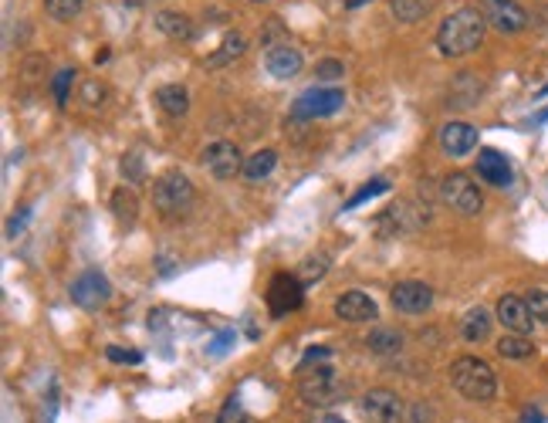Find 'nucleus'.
Returning <instances> with one entry per match:
<instances>
[{"mask_svg":"<svg viewBox=\"0 0 548 423\" xmlns=\"http://www.w3.org/2000/svg\"><path fill=\"white\" fill-rule=\"evenodd\" d=\"M365 346L380 356H396L403 349V332H396V328H373L369 338H365Z\"/></svg>","mask_w":548,"mask_h":423,"instance_id":"nucleus-25","label":"nucleus"},{"mask_svg":"<svg viewBox=\"0 0 548 423\" xmlns=\"http://www.w3.org/2000/svg\"><path fill=\"white\" fill-rule=\"evenodd\" d=\"M213 423H254V417L244 410V403H240L238 396H230L224 407H220V413H217Z\"/></svg>","mask_w":548,"mask_h":423,"instance_id":"nucleus-31","label":"nucleus"},{"mask_svg":"<svg viewBox=\"0 0 548 423\" xmlns=\"http://www.w3.org/2000/svg\"><path fill=\"white\" fill-rule=\"evenodd\" d=\"M478 176L491 186H511V163H508L505 153L498 149H481L478 153Z\"/></svg>","mask_w":548,"mask_h":423,"instance_id":"nucleus-17","label":"nucleus"},{"mask_svg":"<svg viewBox=\"0 0 548 423\" xmlns=\"http://www.w3.org/2000/svg\"><path fill=\"white\" fill-rule=\"evenodd\" d=\"M336 315L342 322H373V319H380V309H376V302L365 295V292H346V295L336 298Z\"/></svg>","mask_w":548,"mask_h":423,"instance_id":"nucleus-16","label":"nucleus"},{"mask_svg":"<svg viewBox=\"0 0 548 423\" xmlns=\"http://www.w3.org/2000/svg\"><path fill=\"white\" fill-rule=\"evenodd\" d=\"M359 413H363L369 423H403L407 420V403L396 390H369V393L359 400Z\"/></svg>","mask_w":548,"mask_h":423,"instance_id":"nucleus-7","label":"nucleus"},{"mask_svg":"<svg viewBox=\"0 0 548 423\" xmlns=\"http://www.w3.org/2000/svg\"><path fill=\"white\" fill-rule=\"evenodd\" d=\"M390 11L403 24H417L434 11V0H390Z\"/></svg>","mask_w":548,"mask_h":423,"instance_id":"nucleus-24","label":"nucleus"},{"mask_svg":"<svg viewBox=\"0 0 548 423\" xmlns=\"http://www.w3.org/2000/svg\"><path fill=\"white\" fill-rule=\"evenodd\" d=\"M363 4H369V0H346V7H349V11H355V7H363Z\"/></svg>","mask_w":548,"mask_h":423,"instance_id":"nucleus-41","label":"nucleus"},{"mask_svg":"<svg viewBox=\"0 0 548 423\" xmlns=\"http://www.w3.org/2000/svg\"><path fill=\"white\" fill-rule=\"evenodd\" d=\"M525 302H528V309H532L535 322H548V292L532 288V292L525 295Z\"/></svg>","mask_w":548,"mask_h":423,"instance_id":"nucleus-32","label":"nucleus"},{"mask_svg":"<svg viewBox=\"0 0 548 423\" xmlns=\"http://www.w3.org/2000/svg\"><path fill=\"white\" fill-rule=\"evenodd\" d=\"M342 105H346V92L342 88H309L292 105V119H301V122L325 119V115H336Z\"/></svg>","mask_w":548,"mask_h":423,"instance_id":"nucleus-8","label":"nucleus"},{"mask_svg":"<svg viewBox=\"0 0 548 423\" xmlns=\"http://www.w3.org/2000/svg\"><path fill=\"white\" fill-rule=\"evenodd\" d=\"M122 173H126L129 180H136V184H139V180H142V163H139V156H136V153L122 156Z\"/></svg>","mask_w":548,"mask_h":423,"instance_id":"nucleus-37","label":"nucleus"},{"mask_svg":"<svg viewBox=\"0 0 548 423\" xmlns=\"http://www.w3.org/2000/svg\"><path fill=\"white\" fill-rule=\"evenodd\" d=\"M328 356H332V349H328V346H319V349H309V353L301 356V363H298V369H309L311 363L319 366V363H325Z\"/></svg>","mask_w":548,"mask_h":423,"instance_id":"nucleus-36","label":"nucleus"},{"mask_svg":"<svg viewBox=\"0 0 548 423\" xmlns=\"http://www.w3.org/2000/svg\"><path fill=\"white\" fill-rule=\"evenodd\" d=\"M386 190H390L386 176H376V180H369V184L359 186V190H355V194L346 200V211H355L359 203H365V200H373V197H380V194H386Z\"/></svg>","mask_w":548,"mask_h":423,"instance_id":"nucleus-28","label":"nucleus"},{"mask_svg":"<svg viewBox=\"0 0 548 423\" xmlns=\"http://www.w3.org/2000/svg\"><path fill=\"white\" fill-rule=\"evenodd\" d=\"M156 28L163 31L166 38H173V41H190V38L197 34L193 21L186 14H180V11H159V14H156Z\"/></svg>","mask_w":548,"mask_h":423,"instance_id":"nucleus-18","label":"nucleus"},{"mask_svg":"<svg viewBox=\"0 0 548 423\" xmlns=\"http://www.w3.org/2000/svg\"><path fill=\"white\" fill-rule=\"evenodd\" d=\"M532 353H535V346L528 336L508 332V336L498 338V356H505V359H528Z\"/></svg>","mask_w":548,"mask_h":423,"instance_id":"nucleus-26","label":"nucleus"},{"mask_svg":"<svg viewBox=\"0 0 548 423\" xmlns=\"http://www.w3.org/2000/svg\"><path fill=\"white\" fill-rule=\"evenodd\" d=\"M71 302L78 305V309H102L109 298H112V284H109V278L102 274V271H85V274H78L75 282H71Z\"/></svg>","mask_w":548,"mask_h":423,"instance_id":"nucleus-10","label":"nucleus"},{"mask_svg":"<svg viewBox=\"0 0 548 423\" xmlns=\"http://www.w3.org/2000/svg\"><path fill=\"white\" fill-rule=\"evenodd\" d=\"M436 142H440L444 156L461 159V156H467L471 149H478V129L471 126V122H447V126H440Z\"/></svg>","mask_w":548,"mask_h":423,"instance_id":"nucleus-13","label":"nucleus"},{"mask_svg":"<svg viewBox=\"0 0 548 423\" xmlns=\"http://www.w3.org/2000/svg\"><path fill=\"white\" fill-rule=\"evenodd\" d=\"M301 302H305V282H301L298 274L278 271V274L271 278V284H267V311H271L274 319H284V315L301 309Z\"/></svg>","mask_w":548,"mask_h":423,"instance_id":"nucleus-6","label":"nucleus"},{"mask_svg":"<svg viewBox=\"0 0 548 423\" xmlns=\"http://www.w3.org/2000/svg\"><path fill=\"white\" fill-rule=\"evenodd\" d=\"M28 217H31V211H28V207H24V211H21V217H14V220L7 224V234H11V238H17V230H21V227L28 224Z\"/></svg>","mask_w":548,"mask_h":423,"instance_id":"nucleus-38","label":"nucleus"},{"mask_svg":"<svg viewBox=\"0 0 548 423\" xmlns=\"http://www.w3.org/2000/svg\"><path fill=\"white\" fill-rule=\"evenodd\" d=\"M265 68H267V75H274L278 82H288V78H295L298 71H301V51L292 48L288 41L267 44Z\"/></svg>","mask_w":548,"mask_h":423,"instance_id":"nucleus-15","label":"nucleus"},{"mask_svg":"<svg viewBox=\"0 0 548 423\" xmlns=\"http://www.w3.org/2000/svg\"><path fill=\"white\" fill-rule=\"evenodd\" d=\"M407 423H434V407L430 403H413L407 410Z\"/></svg>","mask_w":548,"mask_h":423,"instance_id":"nucleus-35","label":"nucleus"},{"mask_svg":"<svg viewBox=\"0 0 548 423\" xmlns=\"http://www.w3.org/2000/svg\"><path fill=\"white\" fill-rule=\"evenodd\" d=\"M193 200H197V190H193V184L183 176L180 169H169V173H163L153 184V207L163 213L166 220L183 217V213L193 207Z\"/></svg>","mask_w":548,"mask_h":423,"instance_id":"nucleus-3","label":"nucleus"},{"mask_svg":"<svg viewBox=\"0 0 548 423\" xmlns=\"http://www.w3.org/2000/svg\"><path fill=\"white\" fill-rule=\"evenodd\" d=\"M230 342H234V332H224V336H217V338H213V346H211V353L220 356L227 346H230Z\"/></svg>","mask_w":548,"mask_h":423,"instance_id":"nucleus-39","label":"nucleus"},{"mask_svg":"<svg viewBox=\"0 0 548 423\" xmlns=\"http://www.w3.org/2000/svg\"><path fill=\"white\" fill-rule=\"evenodd\" d=\"M315 75H319L322 82H336V78H342V75H346V65H342V61H336V58H325V61H319V65H315Z\"/></svg>","mask_w":548,"mask_h":423,"instance_id":"nucleus-33","label":"nucleus"},{"mask_svg":"<svg viewBox=\"0 0 548 423\" xmlns=\"http://www.w3.org/2000/svg\"><path fill=\"white\" fill-rule=\"evenodd\" d=\"M396 311L403 315H423V311L434 305V288L423 282H400L393 284V295H390Z\"/></svg>","mask_w":548,"mask_h":423,"instance_id":"nucleus-12","label":"nucleus"},{"mask_svg":"<svg viewBox=\"0 0 548 423\" xmlns=\"http://www.w3.org/2000/svg\"><path fill=\"white\" fill-rule=\"evenodd\" d=\"M85 0H44V14L51 21H71L75 14H82Z\"/></svg>","mask_w":548,"mask_h":423,"instance_id":"nucleus-29","label":"nucleus"},{"mask_svg":"<svg viewBox=\"0 0 548 423\" xmlns=\"http://www.w3.org/2000/svg\"><path fill=\"white\" fill-rule=\"evenodd\" d=\"M254 4H265V0H254Z\"/></svg>","mask_w":548,"mask_h":423,"instance_id":"nucleus-42","label":"nucleus"},{"mask_svg":"<svg viewBox=\"0 0 548 423\" xmlns=\"http://www.w3.org/2000/svg\"><path fill=\"white\" fill-rule=\"evenodd\" d=\"M244 159H247V156H240V149L234 142L217 140L203 149V159H200V163H203V169L211 173L213 180H234L238 173H244Z\"/></svg>","mask_w":548,"mask_h":423,"instance_id":"nucleus-9","label":"nucleus"},{"mask_svg":"<svg viewBox=\"0 0 548 423\" xmlns=\"http://www.w3.org/2000/svg\"><path fill=\"white\" fill-rule=\"evenodd\" d=\"M274 166H278V153H274V149H257V153H251L244 159V180L261 184V180H267V176L274 173Z\"/></svg>","mask_w":548,"mask_h":423,"instance_id":"nucleus-21","label":"nucleus"},{"mask_svg":"<svg viewBox=\"0 0 548 423\" xmlns=\"http://www.w3.org/2000/svg\"><path fill=\"white\" fill-rule=\"evenodd\" d=\"M112 217L119 220V227H132L139 220V197L129 186H119L112 194Z\"/></svg>","mask_w":548,"mask_h":423,"instance_id":"nucleus-20","label":"nucleus"},{"mask_svg":"<svg viewBox=\"0 0 548 423\" xmlns=\"http://www.w3.org/2000/svg\"><path fill=\"white\" fill-rule=\"evenodd\" d=\"M488 31V17L478 7H461L440 24L436 31V48L444 58H464L471 51H478Z\"/></svg>","mask_w":548,"mask_h":423,"instance_id":"nucleus-1","label":"nucleus"},{"mask_svg":"<svg viewBox=\"0 0 548 423\" xmlns=\"http://www.w3.org/2000/svg\"><path fill=\"white\" fill-rule=\"evenodd\" d=\"M298 393L309 407H336L346 386L338 380V373L332 366H315V369H298Z\"/></svg>","mask_w":548,"mask_h":423,"instance_id":"nucleus-4","label":"nucleus"},{"mask_svg":"<svg viewBox=\"0 0 548 423\" xmlns=\"http://www.w3.org/2000/svg\"><path fill=\"white\" fill-rule=\"evenodd\" d=\"M156 102H159V109L166 115H173V119L190 112V92H186L183 85H163V88H156Z\"/></svg>","mask_w":548,"mask_h":423,"instance_id":"nucleus-19","label":"nucleus"},{"mask_svg":"<svg viewBox=\"0 0 548 423\" xmlns=\"http://www.w3.org/2000/svg\"><path fill=\"white\" fill-rule=\"evenodd\" d=\"M325 271H328V254H309L305 261H301V268H298V278L305 284L319 282L325 278Z\"/></svg>","mask_w":548,"mask_h":423,"instance_id":"nucleus-27","label":"nucleus"},{"mask_svg":"<svg viewBox=\"0 0 548 423\" xmlns=\"http://www.w3.org/2000/svg\"><path fill=\"white\" fill-rule=\"evenodd\" d=\"M494 315H498V322L505 325L508 332H518V336H528V332H532V325H535V315H532V309H528V302L518 298V295L498 298Z\"/></svg>","mask_w":548,"mask_h":423,"instance_id":"nucleus-14","label":"nucleus"},{"mask_svg":"<svg viewBox=\"0 0 548 423\" xmlns=\"http://www.w3.org/2000/svg\"><path fill=\"white\" fill-rule=\"evenodd\" d=\"M105 356H109V363H129V366H139L142 363V353H136V349H119V346H109Z\"/></svg>","mask_w":548,"mask_h":423,"instance_id":"nucleus-34","label":"nucleus"},{"mask_svg":"<svg viewBox=\"0 0 548 423\" xmlns=\"http://www.w3.org/2000/svg\"><path fill=\"white\" fill-rule=\"evenodd\" d=\"M450 382L471 403H491L494 396H498V376H494L491 363H484L478 356L454 359L450 363Z\"/></svg>","mask_w":548,"mask_h":423,"instance_id":"nucleus-2","label":"nucleus"},{"mask_svg":"<svg viewBox=\"0 0 548 423\" xmlns=\"http://www.w3.org/2000/svg\"><path fill=\"white\" fill-rule=\"evenodd\" d=\"M244 51H247V41H244V34L234 31V34H227L224 41H220V48L207 58V68H224V65H230V61H238Z\"/></svg>","mask_w":548,"mask_h":423,"instance_id":"nucleus-23","label":"nucleus"},{"mask_svg":"<svg viewBox=\"0 0 548 423\" xmlns=\"http://www.w3.org/2000/svg\"><path fill=\"white\" fill-rule=\"evenodd\" d=\"M315 423H346V420H342V417H336V413H322Z\"/></svg>","mask_w":548,"mask_h":423,"instance_id":"nucleus-40","label":"nucleus"},{"mask_svg":"<svg viewBox=\"0 0 548 423\" xmlns=\"http://www.w3.org/2000/svg\"><path fill=\"white\" fill-rule=\"evenodd\" d=\"M75 75H78V71L75 68H61L55 75V82H51V92H55V102L58 105H61V109H65V105H68L71 102V85H75Z\"/></svg>","mask_w":548,"mask_h":423,"instance_id":"nucleus-30","label":"nucleus"},{"mask_svg":"<svg viewBox=\"0 0 548 423\" xmlns=\"http://www.w3.org/2000/svg\"><path fill=\"white\" fill-rule=\"evenodd\" d=\"M484 17L501 34H518V31L528 28V11L518 0H484Z\"/></svg>","mask_w":548,"mask_h":423,"instance_id":"nucleus-11","label":"nucleus"},{"mask_svg":"<svg viewBox=\"0 0 548 423\" xmlns=\"http://www.w3.org/2000/svg\"><path fill=\"white\" fill-rule=\"evenodd\" d=\"M491 325H494L491 311L471 309L464 319H461V336H464L467 342H484V338L491 336Z\"/></svg>","mask_w":548,"mask_h":423,"instance_id":"nucleus-22","label":"nucleus"},{"mask_svg":"<svg viewBox=\"0 0 548 423\" xmlns=\"http://www.w3.org/2000/svg\"><path fill=\"white\" fill-rule=\"evenodd\" d=\"M440 200L447 203L450 211L464 213V217H474V213H481V207H484V197H481L478 184H474L467 173H450V176H444V180H440Z\"/></svg>","mask_w":548,"mask_h":423,"instance_id":"nucleus-5","label":"nucleus"}]
</instances>
